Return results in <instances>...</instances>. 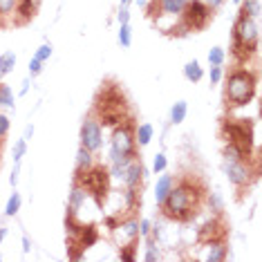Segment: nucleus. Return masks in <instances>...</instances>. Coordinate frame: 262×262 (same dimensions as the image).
I'll return each mask as SVG.
<instances>
[{
    "label": "nucleus",
    "instance_id": "obj_1",
    "mask_svg": "<svg viewBox=\"0 0 262 262\" xmlns=\"http://www.w3.org/2000/svg\"><path fill=\"white\" fill-rule=\"evenodd\" d=\"M206 198V186L200 177L186 175L177 184H172L168 195L159 204L162 213L166 217L175 220V222H190L200 213L202 204Z\"/></svg>",
    "mask_w": 262,
    "mask_h": 262
},
{
    "label": "nucleus",
    "instance_id": "obj_2",
    "mask_svg": "<svg viewBox=\"0 0 262 262\" xmlns=\"http://www.w3.org/2000/svg\"><path fill=\"white\" fill-rule=\"evenodd\" d=\"M92 117L99 121V126H108V128H115L117 123H121L123 119L130 117L128 97L117 81L108 79L101 83L99 92L94 94L92 101Z\"/></svg>",
    "mask_w": 262,
    "mask_h": 262
},
{
    "label": "nucleus",
    "instance_id": "obj_3",
    "mask_svg": "<svg viewBox=\"0 0 262 262\" xmlns=\"http://www.w3.org/2000/svg\"><path fill=\"white\" fill-rule=\"evenodd\" d=\"M255 85H258V72L247 68L231 70L224 85V105L229 110L247 105L255 97Z\"/></svg>",
    "mask_w": 262,
    "mask_h": 262
},
{
    "label": "nucleus",
    "instance_id": "obj_4",
    "mask_svg": "<svg viewBox=\"0 0 262 262\" xmlns=\"http://www.w3.org/2000/svg\"><path fill=\"white\" fill-rule=\"evenodd\" d=\"M231 38H233V58L237 65H244L249 63L255 54V50H258V23L251 16H247L244 11H240V16H237L235 25H233V34H231Z\"/></svg>",
    "mask_w": 262,
    "mask_h": 262
},
{
    "label": "nucleus",
    "instance_id": "obj_5",
    "mask_svg": "<svg viewBox=\"0 0 262 262\" xmlns=\"http://www.w3.org/2000/svg\"><path fill=\"white\" fill-rule=\"evenodd\" d=\"M137 123L133 117L123 119L121 123H117L112 130L110 139V159L112 164H128L137 159V137H135Z\"/></svg>",
    "mask_w": 262,
    "mask_h": 262
},
{
    "label": "nucleus",
    "instance_id": "obj_6",
    "mask_svg": "<svg viewBox=\"0 0 262 262\" xmlns=\"http://www.w3.org/2000/svg\"><path fill=\"white\" fill-rule=\"evenodd\" d=\"M110 168L103 164H92L88 170H76L74 182L85 188L88 195H92L99 206L105 204L110 193Z\"/></svg>",
    "mask_w": 262,
    "mask_h": 262
},
{
    "label": "nucleus",
    "instance_id": "obj_7",
    "mask_svg": "<svg viewBox=\"0 0 262 262\" xmlns=\"http://www.w3.org/2000/svg\"><path fill=\"white\" fill-rule=\"evenodd\" d=\"M220 133H222L226 144H233L240 148L247 159H251L253 152V121L251 119H233L224 117L220 123Z\"/></svg>",
    "mask_w": 262,
    "mask_h": 262
},
{
    "label": "nucleus",
    "instance_id": "obj_8",
    "mask_svg": "<svg viewBox=\"0 0 262 262\" xmlns=\"http://www.w3.org/2000/svg\"><path fill=\"white\" fill-rule=\"evenodd\" d=\"M213 18V9L204 0H186L182 9V25L188 32H202Z\"/></svg>",
    "mask_w": 262,
    "mask_h": 262
},
{
    "label": "nucleus",
    "instance_id": "obj_9",
    "mask_svg": "<svg viewBox=\"0 0 262 262\" xmlns=\"http://www.w3.org/2000/svg\"><path fill=\"white\" fill-rule=\"evenodd\" d=\"M229 235V224L224 222V217H213L211 222H206L198 231V240L202 244H215V242H226Z\"/></svg>",
    "mask_w": 262,
    "mask_h": 262
},
{
    "label": "nucleus",
    "instance_id": "obj_10",
    "mask_svg": "<svg viewBox=\"0 0 262 262\" xmlns=\"http://www.w3.org/2000/svg\"><path fill=\"white\" fill-rule=\"evenodd\" d=\"M101 144H103V130H101L99 121L94 117H88L81 126V146L88 148V150H99Z\"/></svg>",
    "mask_w": 262,
    "mask_h": 262
},
{
    "label": "nucleus",
    "instance_id": "obj_11",
    "mask_svg": "<svg viewBox=\"0 0 262 262\" xmlns=\"http://www.w3.org/2000/svg\"><path fill=\"white\" fill-rule=\"evenodd\" d=\"M226 177L233 186L242 188L251 184V177H255V172H251L247 162H226Z\"/></svg>",
    "mask_w": 262,
    "mask_h": 262
},
{
    "label": "nucleus",
    "instance_id": "obj_12",
    "mask_svg": "<svg viewBox=\"0 0 262 262\" xmlns=\"http://www.w3.org/2000/svg\"><path fill=\"white\" fill-rule=\"evenodd\" d=\"M38 5H40V0H18V5H16V9H14V25L16 27H23V25H27V23H32V18L36 16V11H38Z\"/></svg>",
    "mask_w": 262,
    "mask_h": 262
},
{
    "label": "nucleus",
    "instance_id": "obj_13",
    "mask_svg": "<svg viewBox=\"0 0 262 262\" xmlns=\"http://www.w3.org/2000/svg\"><path fill=\"white\" fill-rule=\"evenodd\" d=\"M144 164H141V159H133L128 166H126V175H123V180H126L128 188L133 190H141V182H144Z\"/></svg>",
    "mask_w": 262,
    "mask_h": 262
},
{
    "label": "nucleus",
    "instance_id": "obj_14",
    "mask_svg": "<svg viewBox=\"0 0 262 262\" xmlns=\"http://www.w3.org/2000/svg\"><path fill=\"white\" fill-rule=\"evenodd\" d=\"M172 184H175V180H172L170 175H162L157 180V186H155V200H157V204L164 202V198L168 195V190L172 188Z\"/></svg>",
    "mask_w": 262,
    "mask_h": 262
},
{
    "label": "nucleus",
    "instance_id": "obj_15",
    "mask_svg": "<svg viewBox=\"0 0 262 262\" xmlns=\"http://www.w3.org/2000/svg\"><path fill=\"white\" fill-rule=\"evenodd\" d=\"M85 198H88L85 188H83L81 184H76V182H74L72 193H70V211H79L81 204H83V202H85Z\"/></svg>",
    "mask_w": 262,
    "mask_h": 262
},
{
    "label": "nucleus",
    "instance_id": "obj_16",
    "mask_svg": "<svg viewBox=\"0 0 262 262\" xmlns=\"http://www.w3.org/2000/svg\"><path fill=\"white\" fill-rule=\"evenodd\" d=\"M152 126L150 123H141V126H137L135 130V137H137V146H148L152 139Z\"/></svg>",
    "mask_w": 262,
    "mask_h": 262
},
{
    "label": "nucleus",
    "instance_id": "obj_17",
    "mask_svg": "<svg viewBox=\"0 0 262 262\" xmlns=\"http://www.w3.org/2000/svg\"><path fill=\"white\" fill-rule=\"evenodd\" d=\"M184 76H186L188 81H193V83H198L202 76H204V70H202V65L198 61H190L184 65Z\"/></svg>",
    "mask_w": 262,
    "mask_h": 262
},
{
    "label": "nucleus",
    "instance_id": "obj_18",
    "mask_svg": "<svg viewBox=\"0 0 262 262\" xmlns=\"http://www.w3.org/2000/svg\"><path fill=\"white\" fill-rule=\"evenodd\" d=\"M226 255H229V251H226V242H215L211 244V253L206 255L208 262H222L226 260Z\"/></svg>",
    "mask_w": 262,
    "mask_h": 262
},
{
    "label": "nucleus",
    "instance_id": "obj_19",
    "mask_svg": "<svg viewBox=\"0 0 262 262\" xmlns=\"http://www.w3.org/2000/svg\"><path fill=\"white\" fill-rule=\"evenodd\" d=\"M92 166V150H88V148H79V152H76V170H88Z\"/></svg>",
    "mask_w": 262,
    "mask_h": 262
},
{
    "label": "nucleus",
    "instance_id": "obj_20",
    "mask_svg": "<svg viewBox=\"0 0 262 262\" xmlns=\"http://www.w3.org/2000/svg\"><path fill=\"white\" fill-rule=\"evenodd\" d=\"M146 14H148V18L150 20H159L164 16V5H162V0H148L146 3Z\"/></svg>",
    "mask_w": 262,
    "mask_h": 262
},
{
    "label": "nucleus",
    "instance_id": "obj_21",
    "mask_svg": "<svg viewBox=\"0 0 262 262\" xmlns=\"http://www.w3.org/2000/svg\"><path fill=\"white\" fill-rule=\"evenodd\" d=\"M186 112H188L186 101H177V103L172 105V110H170V121L172 123H182L184 119H186Z\"/></svg>",
    "mask_w": 262,
    "mask_h": 262
},
{
    "label": "nucleus",
    "instance_id": "obj_22",
    "mask_svg": "<svg viewBox=\"0 0 262 262\" xmlns=\"http://www.w3.org/2000/svg\"><path fill=\"white\" fill-rule=\"evenodd\" d=\"M14 65H16V54L14 52H5V54L0 56V76L9 74L11 70H14Z\"/></svg>",
    "mask_w": 262,
    "mask_h": 262
},
{
    "label": "nucleus",
    "instance_id": "obj_23",
    "mask_svg": "<svg viewBox=\"0 0 262 262\" xmlns=\"http://www.w3.org/2000/svg\"><path fill=\"white\" fill-rule=\"evenodd\" d=\"M224 157H226V162H249V159L242 155L240 148H235L233 144L224 146Z\"/></svg>",
    "mask_w": 262,
    "mask_h": 262
},
{
    "label": "nucleus",
    "instance_id": "obj_24",
    "mask_svg": "<svg viewBox=\"0 0 262 262\" xmlns=\"http://www.w3.org/2000/svg\"><path fill=\"white\" fill-rule=\"evenodd\" d=\"M0 105L3 108H14V92L9 90V85L0 83Z\"/></svg>",
    "mask_w": 262,
    "mask_h": 262
},
{
    "label": "nucleus",
    "instance_id": "obj_25",
    "mask_svg": "<svg viewBox=\"0 0 262 262\" xmlns=\"http://www.w3.org/2000/svg\"><path fill=\"white\" fill-rule=\"evenodd\" d=\"M119 43H121V47L133 45V29H130L128 23H121V29H119Z\"/></svg>",
    "mask_w": 262,
    "mask_h": 262
},
{
    "label": "nucleus",
    "instance_id": "obj_26",
    "mask_svg": "<svg viewBox=\"0 0 262 262\" xmlns=\"http://www.w3.org/2000/svg\"><path fill=\"white\" fill-rule=\"evenodd\" d=\"M20 202H23V200H20V195H18V193H14V195H11L9 202H7V208H5V215L14 217L16 213L20 211Z\"/></svg>",
    "mask_w": 262,
    "mask_h": 262
},
{
    "label": "nucleus",
    "instance_id": "obj_27",
    "mask_svg": "<svg viewBox=\"0 0 262 262\" xmlns=\"http://www.w3.org/2000/svg\"><path fill=\"white\" fill-rule=\"evenodd\" d=\"M247 16H251V18H258V14H260V5H258V0H247V3H242V9Z\"/></svg>",
    "mask_w": 262,
    "mask_h": 262
},
{
    "label": "nucleus",
    "instance_id": "obj_28",
    "mask_svg": "<svg viewBox=\"0 0 262 262\" xmlns=\"http://www.w3.org/2000/svg\"><path fill=\"white\" fill-rule=\"evenodd\" d=\"M16 5H18V0H0V16H3V18H9V16L14 14Z\"/></svg>",
    "mask_w": 262,
    "mask_h": 262
},
{
    "label": "nucleus",
    "instance_id": "obj_29",
    "mask_svg": "<svg viewBox=\"0 0 262 262\" xmlns=\"http://www.w3.org/2000/svg\"><path fill=\"white\" fill-rule=\"evenodd\" d=\"M208 63L211 65H222L224 63V50L222 47H213V50L208 52Z\"/></svg>",
    "mask_w": 262,
    "mask_h": 262
},
{
    "label": "nucleus",
    "instance_id": "obj_30",
    "mask_svg": "<svg viewBox=\"0 0 262 262\" xmlns=\"http://www.w3.org/2000/svg\"><path fill=\"white\" fill-rule=\"evenodd\" d=\"M25 150H27L25 139H18V141H16V146H14V162L16 164H20V159L25 157Z\"/></svg>",
    "mask_w": 262,
    "mask_h": 262
},
{
    "label": "nucleus",
    "instance_id": "obj_31",
    "mask_svg": "<svg viewBox=\"0 0 262 262\" xmlns=\"http://www.w3.org/2000/svg\"><path fill=\"white\" fill-rule=\"evenodd\" d=\"M135 244H137V237L128 244V247H121V260H126V262H133L135 260V249H137Z\"/></svg>",
    "mask_w": 262,
    "mask_h": 262
},
{
    "label": "nucleus",
    "instance_id": "obj_32",
    "mask_svg": "<svg viewBox=\"0 0 262 262\" xmlns=\"http://www.w3.org/2000/svg\"><path fill=\"white\" fill-rule=\"evenodd\" d=\"M166 164H168V162H166V155L164 152H157V155H155V162H152V170L155 172H164L166 170Z\"/></svg>",
    "mask_w": 262,
    "mask_h": 262
},
{
    "label": "nucleus",
    "instance_id": "obj_33",
    "mask_svg": "<svg viewBox=\"0 0 262 262\" xmlns=\"http://www.w3.org/2000/svg\"><path fill=\"white\" fill-rule=\"evenodd\" d=\"M50 56H52V45H40L38 50H36V58H38V61L45 63Z\"/></svg>",
    "mask_w": 262,
    "mask_h": 262
},
{
    "label": "nucleus",
    "instance_id": "obj_34",
    "mask_svg": "<svg viewBox=\"0 0 262 262\" xmlns=\"http://www.w3.org/2000/svg\"><path fill=\"white\" fill-rule=\"evenodd\" d=\"M40 70H43V61H38L36 56L29 61V74L32 76H36V74H40Z\"/></svg>",
    "mask_w": 262,
    "mask_h": 262
},
{
    "label": "nucleus",
    "instance_id": "obj_35",
    "mask_svg": "<svg viewBox=\"0 0 262 262\" xmlns=\"http://www.w3.org/2000/svg\"><path fill=\"white\" fill-rule=\"evenodd\" d=\"M159 258V251H157V247H155V244L150 242V247H148V251H146V255H144V260L146 262H155Z\"/></svg>",
    "mask_w": 262,
    "mask_h": 262
},
{
    "label": "nucleus",
    "instance_id": "obj_36",
    "mask_svg": "<svg viewBox=\"0 0 262 262\" xmlns=\"http://www.w3.org/2000/svg\"><path fill=\"white\" fill-rule=\"evenodd\" d=\"M9 133V119L5 115H0V139H5Z\"/></svg>",
    "mask_w": 262,
    "mask_h": 262
},
{
    "label": "nucleus",
    "instance_id": "obj_37",
    "mask_svg": "<svg viewBox=\"0 0 262 262\" xmlns=\"http://www.w3.org/2000/svg\"><path fill=\"white\" fill-rule=\"evenodd\" d=\"M222 81V65H213L211 68V83H220Z\"/></svg>",
    "mask_w": 262,
    "mask_h": 262
},
{
    "label": "nucleus",
    "instance_id": "obj_38",
    "mask_svg": "<svg viewBox=\"0 0 262 262\" xmlns=\"http://www.w3.org/2000/svg\"><path fill=\"white\" fill-rule=\"evenodd\" d=\"M137 226H139V235H148V233H150V222H148V220H141V222L139 224H137Z\"/></svg>",
    "mask_w": 262,
    "mask_h": 262
},
{
    "label": "nucleus",
    "instance_id": "obj_39",
    "mask_svg": "<svg viewBox=\"0 0 262 262\" xmlns=\"http://www.w3.org/2000/svg\"><path fill=\"white\" fill-rule=\"evenodd\" d=\"M119 23H128V9L126 7L119 11Z\"/></svg>",
    "mask_w": 262,
    "mask_h": 262
},
{
    "label": "nucleus",
    "instance_id": "obj_40",
    "mask_svg": "<svg viewBox=\"0 0 262 262\" xmlns=\"http://www.w3.org/2000/svg\"><path fill=\"white\" fill-rule=\"evenodd\" d=\"M9 182H11V186H16V184H18V164H16V170H14V175L9 177Z\"/></svg>",
    "mask_w": 262,
    "mask_h": 262
},
{
    "label": "nucleus",
    "instance_id": "obj_41",
    "mask_svg": "<svg viewBox=\"0 0 262 262\" xmlns=\"http://www.w3.org/2000/svg\"><path fill=\"white\" fill-rule=\"evenodd\" d=\"M204 3H206V5H208V7H211V9H215V7H217V5H220V3H222V0H204Z\"/></svg>",
    "mask_w": 262,
    "mask_h": 262
},
{
    "label": "nucleus",
    "instance_id": "obj_42",
    "mask_svg": "<svg viewBox=\"0 0 262 262\" xmlns=\"http://www.w3.org/2000/svg\"><path fill=\"white\" fill-rule=\"evenodd\" d=\"M34 135V128L32 126H27V130H25V137H23V139H29V137Z\"/></svg>",
    "mask_w": 262,
    "mask_h": 262
},
{
    "label": "nucleus",
    "instance_id": "obj_43",
    "mask_svg": "<svg viewBox=\"0 0 262 262\" xmlns=\"http://www.w3.org/2000/svg\"><path fill=\"white\" fill-rule=\"evenodd\" d=\"M23 251H29V240H27V237H23Z\"/></svg>",
    "mask_w": 262,
    "mask_h": 262
},
{
    "label": "nucleus",
    "instance_id": "obj_44",
    "mask_svg": "<svg viewBox=\"0 0 262 262\" xmlns=\"http://www.w3.org/2000/svg\"><path fill=\"white\" fill-rule=\"evenodd\" d=\"M5 235H7V229H0V242L5 240Z\"/></svg>",
    "mask_w": 262,
    "mask_h": 262
},
{
    "label": "nucleus",
    "instance_id": "obj_45",
    "mask_svg": "<svg viewBox=\"0 0 262 262\" xmlns=\"http://www.w3.org/2000/svg\"><path fill=\"white\" fill-rule=\"evenodd\" d=\"M146 3H148V0H137V5H139V7H146Z\"/></svg>",
    "mask_w": 262,
    "mask_h": 262
},
{
    "label": "nucleus",
    "instance_id": "obj_46",
    "mask_svg": "<svg viewBox=\"0 0 262 262\" xmlns=\"http://www.w3.org/2000/svg\"><path fill=\"white\" fill-rule=\"evenodd\" d=\"M130 3V0H121V5H123V7H126V5Z\"/></svg>",
    "mask_w": 262,
    "mask_h": 262
},
{
    "label": "nucleus",
    "instance_id": "obj_47",
    "mask_svg": "<svg viewBox=\"0 0 262 262\" xmlns=\"http://www.w3.org/2000/svg\"><path fill=\"white\" fill-rule=\"evenodd\" d=\"M233 3H240V0H233Z\"/></svg>",
    "mask_w": 262,
    "mask_h": 262
}]
</instances>
